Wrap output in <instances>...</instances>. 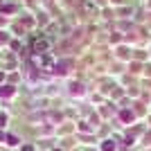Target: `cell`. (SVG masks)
Here are the masks:
<instances>
[{
	"instance_id": "6da1fadb",
	"label": "cell",
	"mask_w": 151,
	"mask_h": 151,
	"mask_svg": "<svg viewBox=\"0 0 151 151\" xmlns=\"http://www.w3.org/2000/svg\"><path fill=\"white\" fill-rule=\"evenodd\" d=\"M117 120L122 122V126H129V124H133V122L138 120V117H135V113H133L131 108H120V111H117Z\"/></svg>"
},
{
	"instance_id": "7a4b0ae2",
	"label": "cell",
	"mask_w": 151,
	"mask_h": 151,
	"mask_svg": "<svg viewBox=\"0 0 151 151\" xmlns=\"http://www.w3.org/2000/svg\"><path fill=\"white\" fill-rule=\"evenodd\" d=\"M142 70H145V65H142V63H140V61H135V59H133V61H129V63H126V72H129V75L142 77V75H145Z\"/></svg>"
},
{
	"instance_id": "3957f363",
	"label": "cell",
	"mask_w": 151,
	"mask_h": 151,
	"mask_svg": "<svg viewBox=\"0 0 151 151\" xmlns=\"http://www.w3.org/2000/svg\"><path fill=\"white\" fill-rule=\"evenodd\" d=\"M99 151H120V142L115 138H106L99 142Z\"/></svg>"
},
{
	"instance_id": "277c9868",
	"label": "cell",
	"mask_w": 151,
	"mask_h": 151,
	"mask_svg": "<svg viewBox=\"0 0 151 151\" xmlns=\"http://www.w3.org/2000/svg\"><path fill=\"white\" fill-rule=\"evenodd\" d=\"M122 41H124V36H122L120 32H111V36H108V43H111V45L120 47V45H122Z\"/></svg>"
},
{
	"instance_id": "5b68a950",
	"label": "cell",
	"mask_w": 151,
	"mask_h": 151,
	"mask_svg": "<svg viewBox=\"0 0 151 151\" xmlns=\"http://www.w3.org/2000/svg\"><path fill=\"white\" fill-rule=\"evenodd\" d=\"M72 95H79V97H83V95H86V90H83L81 83H72Z\"/></svg>"
},
{
	"instance_id": "8992f818",
	"label": "cell",
	"mask_w": 151,
	"mask_h": 151,
	"mask_svg": "<svg viewBox=\"0 0 151 151\" xmlns=\"http://www.w3.org/2000/svg\"><path fill=\"white\" fill-rule=\"evenodd\" d=\"M108 5L115 7V9H120V7H124V0H108Z\"/></svg>"
},
{
	"instance_id": "52a82bcc",
	"label": "cell",
	"mask_w": 151,
	"mask_h": 151,
	"mask_svg": "<svg viewBox=\"0 0 151 151\" xmlns=\"http://www.w3.org/2000/svg\"><path fill=\"white\" fill-rule=\"evenodd\" d=\"M7 140H9V142H7L9 147H18V138H14V135H9Z\"/></svg>"
},
{
	"instance_id": "ba28073f",
	"label": "cell",
	"mask_w": 151,
	"mask_h": 151,
	"mask_svg": "<svg viewBox=\"0 0 151 151\" xmlns=\"http://www.w3.org/2000/svg\"><path fill=\"white\" fill-rule=\"evenodd\" d=\"M142 145H145V147H151V133H147L145 138H142Z\"/></svg>"
},
{
	"instance_id": "9c48e42d",
	"label": "cell",
	"mask_w": 151,
	"mask_h": 151,
	"mask_svg": "<svg viewBox=\"0 0 151 151\" xmlns=\"http://www.w3.org/2000/svg\"><path fill=\"white\" fill-rule=\"evenodd\" d=\"M145 7H147V12L151 14V0H147V2H145Z\"/></svg>"
},
{
	"instance_id": "30bf717a",
	"label": "cell",
	"mask_w": 151,
	"mask_h": 151,
	"mask_svg": "<svg viewBox=\"0 0 151 151\" xmlns=\"http://www.w3.org/2000/svg\"><path fill=\"white\" fill-rule=\"evenodd\" d=\"M86 151H90V149H86Z\"/></svg>"
}]
</instances>
